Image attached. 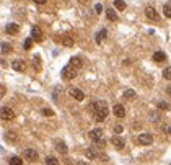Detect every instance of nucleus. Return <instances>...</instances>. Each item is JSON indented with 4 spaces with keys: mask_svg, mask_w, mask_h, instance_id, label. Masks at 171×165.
<instances>
[{
    "mask_svg": "<svg viewBox=\"0 0 171 165\" xmlns=\"http://www.w3.org/2000/svg\"><path fill=\"white\" fill-rule=\"evenodd\" d=\"M163 79L171 80V67H166V69L163 70Z\"/></svg>",
    "mask_w": 171,
    "mask_h": 165,
    "instance_id": "obj_30",
    "label": "nucleus"
},
{
    "mask_svg": "<svg viewBox=\"0 0 171 165\" xmlns=\"http://www.w3.org/2000/svg\"><path fill=\"white\" fill-rule=\"evenodd\" d=\"M90 136V139H93V141H98V139H103V129H99V128H94L91 129L88 133Z\"/></svg>",
    "mask_w": 171,
    "mask_h": 165,
    "instance_id": "obj_10",
    "label": "nucleus"
},
{
    "mask_svg": "<svg viewBox=\"0 0 171 165\" xmlns=\"http://www.w3.org/2000/svg\"><path fill=\"white\" fill-rule=\"evenodd\" d=\"M70 67H73L75 70H80L83 67L82 59H80V57H72V59H70Z\"/></svg>",
    "mask_w": 171,
    "mask_h": 165,
    "instance_id": "obj_15",
    "label": "nucleus"
},
{
    "mask_svg": "<svg viewBox=\"0 0 171 165\" xmlns=\"http://www.w3.org/2000/svg\"><path fill=\"white\" fill-rule=\"evenodd\" d=\"M60 43H62L64 46H67V48H72V46H73V39L70 36H62V38H60Z\"/></svg>",
    "mask_w": 171,
    "mask_h": 165,
    "instance_id": "obj_20",
    "label": "nucleus"
},
{
    "mask_svg": "<svg viewBox=\"0 0 171 165\" xmlns=\"http://www.w3.org/2000/svg\"><path fill=\"white\" fill-rule=\"evenodd\" d=\"M124 98H126V100H132V98H135V92L132 90V88H127V90H124Z\"/></svg>",
    "mask_w": 171,
    "mask_h": 165,
    "instance_id": "obj_23",
    "label": "nucleus"
},
{
    "mask_svg": "<svg viewBox=\"0 0 171 165\" xmlns=\"http://www.w3.org/2000/svg\"><path fill=\"white\" fill-rule=\"evenodd\" d=\"M106 36H108V30H106V28H103V30H101V31H99L98 35H96V38H94V41H96V44H101L103 41L106 39Z\"/></svg>",
    "mask_w": 171,
    "mask_h": 165,
    "instance_id": "obj_16",
    "label": "nucleus"
},
{
    "mask_svg": "<svg viewBox=\"0 0 171 165\" xmlns=\"http://www.w3.org/2000/svg\"><path fill=\"white\" fill-rule=\"evenodd\" d=\"M70 97H73L77 101H82L85 98V93L80 90V88H70Z\"/></svg>",
    "mask_w": 171,
    "mask_h": 165,
    "instance_id": "obj_11",
    "label": "nucleus"
},
{
    "mask_svg": "<svg viewBox=\"0 0 171 165\" xmlns=\"http://www.w3.org/2000/svg\"><path fill=\"white\" fill-rule=\"evenodd\" d=\"M5 139L10 141V142H16V141H18V136H16L15 131H7V133H5Z\"/></svg>",
    "mask_w": 171,
    "mask_h": 165,
    "instance_id": "obj_19",
    "label": "nucleus"
},
{
    "mask_svg": "<svg viewBox=\"0 0 171 165\" xmlns=\"http://www.w3.org/2000/svg\"><path fill=\"white\" fill-rule=\"evenodd\" d=\"M106 18L109 21H116L117 20V15H116V12L112 10V8H108L106 10Z\"/></svg>",
    "mask_w": 171,
    "mask_h": 165,
    "instance_id": "obj_21",
    "label": "nucleus"
},
{
    "mask_svg": "<svg viewBox=\"0 0 171 165\" xmlns=\"http://www.w3.org/2000/svg\"><path fill=\"white\" fill-rule=\"evenodd\" d=\"M33 2L37 3V5H44V3H46V0H33Z\"/></svg>",
    "mask_w": 171,
    "mask_h": 165,
    "instance_id": "obj_38",
    "label": "nucleus"
},
{
    "mask_svg": "<svg viewBox=\"0 0 171 165\" xmlns=\"http://www.w3.org/2000/svg\"><path fill=\"white\" fill-rule=\"evenodd\" d=\"M163 133L168 134V136H171V123H168V124L163 126Z\"/></svg>",
    "mask_w": 171,
    "mask_h": 165,
    "instance_id": "obj_32",
    "label": "nucleus"
},
{
    "mask_svg": "<svg viewBox=\"0 0 171 165\" xmlns=\"http://www.w3.org/2000/svg\"><path fill=\"white\" fill-rule=\"evenodd\" d=\"M10 51H12L10 43H2V54H8Z\"/></svg>",
    "mask_w": 171,
    "mask_h": 165,
    "instance_id": "obj_25",
    "label": "nucleus"
},
{
    "mask_svg": "<svg viewBox=\"0 0 171 165\" xmlns=\"http://www.w3.org/2000/svg\"><path fill=\"white\" fill-rule=\"evenodd\" d=\"M34 67H36V70H41V61H39V56H34Z\"/></svg>",
    "mask_w": 171,
    "mask_h": 165,
    "instance_id": "obj_33",
    "label": "nucleus"
},
{
    "mask_svg": "<svg viewBox=\"0 0 171 165\" xmlns=\"http://www.w3.org/2000/svg\"><path fill=\"white\" fill-rule=\"evenodd\" d=\"M145 15H147V18H150V20H160V15H158V12L155 10L153 7H147L145 8Z\"/></svg>",
    "mask_w": 171,
    "mask_h": 165,
    "instance_id": "obj_9",
    "label": "nucleus"
},
{
    "mask_svg": "<svg viewBox=\"0 0 171 165\" xmlns=\"http://www.w3.org/2000/svg\"><path fill=\"white\" fill-rule=\"evenodd\" d=\"M46 165H59V160L55 157H47L46 159Z\"/></svg>",
    "mask_w": 171,
    "mask_h": 165,
    "instance_id": "obj_28",
    "label": "nucleus"
},
{
    "mask_svg": "<svg viewBox=\"0 0 171 165\" xmlns=\"http://www.w3.org/2000/svg\"><path fill=\"white\" fill-rule=\"evenodd\" d=\"M75 77H77V70H75L73 67H64L62 69V79L64 80H73Z\"/></svg>",
    "mask_w": 171,
    "mask_h": 165,
    "instance_id": "obj_3",
    "label": "nucleus"
},
{
    "mask_svg": "<svg viewBox=\"0 0 171 165\" xmlns=\"http://www.w3.org/2000/svg\"><path fill=\"white\" fill-rule=\"evenodd\" d=\"M163 15L166 18H171V5H163Z\"/></svg>",
    "mask_w": 171,
    "mask_h": 165,
    "instance_id": "obj_27",
    "label": "nucleus"
},
{
    "mask_svg": "<svg viewBox=\"0 0 171 165\" xmlns=\"http://www.w3.org/2000/svg\"><path fill=\"white\" fill-rule=\"evenodd\" d=\"M150 121H153V123H158V121H160V116H158V113H151V115H150Z\"/></svg>",
    "mask_w": 171,
    "mask_h": 165,
    "instance_id": "obj_34",
    "label": "nucleus"
},
{
    "mask_svg": "<svg viewBox=\"0 0 171 165\" xmlns=\"http://www.w3.org/2000/svg\"><path fill=\"white\" fill-rule=\"evenodd\" d=\"M78 2H80V3H87L88 0H78Z\"/></svg>",
    "mask_w": 171,
    "mask_h": 165,
    "instance_id": "obj_40",
    "label": "nucleus"
},
{
    "mask_svg": "<svg viewBox=\"0 0 171 165\" xmlns=\"http://www.w3.org/2000/svg\"><path fill=\"white\" fill-rule=\"evenodd\" d=\"M114 133H116V134H121V133H122V126L116 124V126H114Z\"/></svg>",
    "mask_w": 171,
    "mask_h": 165,
    "instance_id": "obj_37",
    "label": "nucleus"
},
{
    "mask_svg": "<svg viewBox=\"0 0 171 165\" xmlns=\"http://www.w3.org/2000/svg\"><path fill=\"white\" fill-rule=\"evenodd\" d=\"M94 12H96L98 15L103 12V5H101V3H96V5H94Z\"/></svg>",
    "mask_w": 171,
    "mask_h": 165,
    "instance_id": "obj_36",
    "label": "nucleus"
},
{
    "mask_svg": "<svg viewBox=\"0 0 171 165\" xmlns=\"http://www.w3.org/2000/svg\"><path fill=\"white\" fill-rule=\"evenodd\" d=\"M137 144L139 145H150L151 142H153V136L148 134V133H142L140 136H137Z\"/></svg>",
    "mask_w": 171,
    "mask_h": 165,
    "instance_id": "obj_2",
    "label": "nucleus"
},
{
    "mask_svg": "<svg viewBox=\"0 0 171 165\" xmlns=\"http://www.w3.org/2000/svg\"><path fill=\"white\" fill-rule=\"evenodd\" d=\"M33 41H34L33 38H28V39H25V46H23V48H25L26 51H30L31 46H33Z\"/></svg>",
    "mask_w": 171,
    "mask_h": 165,
    "instance_id": "obj_29",
    "label": "nucleus"
},
{
    "mask_svg": "<svg viewBox=\"0 0 171 165\" xmlns=\"http://www.w3.org/2000/svg\"><path fill=\"white\" fill-rule=\"evenodd\" d=\"M90 110L94 113V119H96V121H104V119H106V116H108V113H109L106 101H103V100L91 103V105H90Z\"/></svg>",
    "mask_w": 171,
    "mask_h": 165,
    "instance_id": "obj_1",
    "label": "nucleus"
},
{
    "mask_svg": "<svg viewBox=\"0 0 171 165\" xmlns=\"http://www.w3.org/2000/svg\"><path fill=\"white\" fill-rule=\"evenodd\" d=\"M156 106H158L160 111H166V110L169 108V105H168L166 101H158V105H156Z\"/></svg>",
    "mask_w": 171,
    "mask_h": 165,
    "instance_id": "obj_26",
    "label": "nucleus"
},
{
    "mask_svg": "<svg viewBox=\"0 0 171 165\" xmlns=\"http://www.w3.org/2000/svg\"><path fill=\"white\" fill-rule=\"evenodd\" d=\"M111 144L114 145V147H117V149H124V145H126L124 139L119 138V136H114V138H111Z\"/></svg>",
    "mask_w": 171,
    "mask_h": 165,
    "instance_id": "obj_12",
    "label": "nucleus"
},
{
    "mask_svg": "<svg viewBox=\"0 0 171 165\" xmlns=\"http://www.w3.org/2000/svg\"><path fill=\"white\" fill-rule=\"evenodd\" d=\"M8 163H10V165H23V160H21L20 157H16V155H15V157H12V159H10V162H8Z\"/></svg>",
    "mask_w": 171,
    "mask_h": 165,
    "instance_id": "obj_24",
    "label": "nucleus"
},
{
    "mask_svg": "<svg viewBox=\"0 0 171 165\" xmlns=\"http://www.w3.org/2000/svg\"><path fill=\"white\" fill-rule=\"evenodd\" d=\"M78 165H88L87 162H78Z\"/></svg>",
    "mask_w": 171,
    "mask_h": 165,
    "instance_id": "obj_41",
    "label": "nucleus"
},
{
    "mask_svg": "<svg viewBox=\"0 0 171 165\" xmlns=\"http://www.w3.org/2000/svg\"><path fill=\"white\" fill-rule=\"evenodd\" d=\"M166 93H168V95L171 97V85H168V87H166Z\"/></svg>",
    "mask_w": 171,
    "mask_h": 165,
    "instance_id": "obj_39",
    "label": "nucleus"
},
{
    "mask_svg": "<svg viewBox=\"0 0 171 165\" xmlns=\"http://www.w3.org/2000/svg\"><path fill=\"white\" fill-rule=\"evenodd\" d=\"M55 147H57V150H59V152H62V154H67V152H69V147H67V144H65L64 141H57Z\"/></svg>",
    "mask_w": 171,
    "mask_h": 165,
    "instance_id": "obj_17",
    "label": "nucleus"
},
{
    "mask_svg": "<svg viewBox=\"0 0 171 165\" xmlns=\"http://www.w3.org/2000/svg\"><path fill=\"white\" fill-rule=\"evenodd\" d=\"M166 59V56H165V53H163V51H156V53L153 54V61H155V62H163V61Z\"/></svg>",
    "mask_w": 171,
    "mask_h": 165,
    "instance_id": "obj_18",
    "label": "nucleus"
},
{
    "mask_svg": "<svg viewBox=\"0 0 171 165\" xmlns=\"http://www.w3.org/2000/svg\"><path fill=\"white\" fill-rule=\"evenodd\" d=\"M0 115H2V119H7V121L15 119V113H13V110H12V108H8V106H2Z\"/></svg>",
    "mask_w": 171,
    "mask_h": 165,
    "instance_id": "obj_4",
    "label": "nucleus"
},
{
    "mask_svg": "<svg viewBox=\"0 0 171 165\" xmlns=\"http://www.w3.org/2000/svg\"><path fill=\"white\" fill-rule=\"evenodd\" d=\"M42 115L44 116H54V111L51 108H42Z\"/></svg>",
    "mask_w": 171,
    "mask_h": 165,
    "instance_id": "obj_31",
    "label": "nucleus"
},
{
    "mask_svg": "<svg viewBox=\"0 0 171 165\" xmlns=\"http://www.w3.org/2000/svg\"><path fill=\"white\" fill-rule=\"evenodd\" d=\"M12 67H13V70H16V72H25L26 64H25V61L16 59V61H13V62H12Z\"/></svg>",
    "mask_w": 171,
    "mask_h": 165,
    "instance_id": "obj_7",
    "label": "nucleus"
},
{
    "mask_svg": "<svg viewBox=\"0 0 171 165\" xmlns=\"http://www.w3.org/2000/svg\"><path fill=\"white\" fill-rule=\"evenodd\" d=\"M25 159L28 160V162H36V160H37V152H36V149H31V147L25 149Z\"/></svg>",
    "mask_w": 171,
    "mask_h": 165,
    "instance_id": "obj_5",
    "label": "nucleus"
},
{
    "mask_svg": "<svg viewBox=\"0 0 171 165\" xmlns=\"http://www.w3.org/2000/svg\"><path fill=\"white\" fill-rule=\"evenodd\" d=\"M112 113H114L117 118H124V116H126V108L122 106V105H114Z\"/></svg>",
    "mask_w": 171,
    "mask_h": 165,
    "instance_id": "obj_13",
    "label": "nucleus"
},
{
    "mask_svg": "<svg viewBox=\"0 0 171 165\" xmlns=\"http://www.w3.org/2000/svg\"><path fill=\"white\" fill-rule=\"evenodd\" d=\"M94 144H96V147H104V145H106V142H104L103 139H98V141H94Z\"/></svg>",
    "mask_w": 171,
    "mask_h": 165,
    "instance_id": "obj_35",
    "label": "nucleus"
},
{
    "mask_svg": "<svg viewBox=\"0 0 171 165\" xmlns=\"http://www.w3.org/2000/svg\"><path fill=\"white\" fill-rule=\"evenodd\" d=\"M5 31L8 33V35H16V33L20 31V26H18L16 23H8V25L5 26Z\"/></svg>",
    "mask_w": 171,
    "mask_h": 165,
    "instance_id": "obj_14",
    "label": "nucleus"
},
{
    "mask_svg": "<svg viewBox=\"0 0 171 165\" xmlns=\"http://www.w3.org/2000/svg\"><path fill=\"white\" fill-rule=\"evenodd\" d=\"M85 157L87 159H98L99 157V149L96 145H93V147H88L85 150Z\"/></svg>",
    "mask_w": 171,
    "mask_h": 165,
    "instance_id": "obj_6",
    "label": "nucleus"
},
{
    "mask_svg": "<svg viewBox=\"0 0 171 165\" xmlns=\"http://www.w3.org/2000/svg\"><path fill=\"white\" fill-rule=\"evenodd\" d=\"M112 5H114L116 10H124V8H126V2H124V0H114Z\"/></svg>",
    "mask_w": 171,
    "mask_h": 165,
    "instance_id": "obj_22",
    "label": "nucleus"
},
{
    "mask_svg": "<svg viewBox=\"0 0 171 165\" xmlns=\"http://www.w3.org/2000/svg\"><path fill=\"white\" fill-rule=\"evenodd\" d=\"M31 38L34 41H42V31H41V28L37 25H34L31 28Z\"/></svg>",
    "mask_w": 171,
    "mask_h": 165,
    "instance_id": "obj_8",
    "label": "nucleus"
}]
</instances>
